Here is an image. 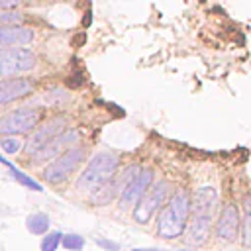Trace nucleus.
Segmentation results:
<instances>
[{"label": "nucleus", "instance_id": "obj_1", "mask_svg": "<svg viewBox=\"0 0 251 251\" xmlns=\"http://www.w3.org/2000/svg\"><path fill=\"white\" fill-rule=\"evenodd\" d=\"M190 212H192V198L184 190H176L157 220V235L163 239H175L182 235Z\"/></svg>", "mask_w": 251, "mask_h": 251}, {"label": "nucleus", "instance_id": "obj_2", "mask_svg": "<svg viewBox=\"0 0 251 251\" xmlns=\"http://www.w3.org/2000/svg\"><path fill=\"white\" fill-rule=\"evenodd\" d=\"M118 161L120 159H118L116 153H96L88 161V165L82 171V175L78 176L76 188H80V190L96 188L98 190V186L106 184L114 176V173L118 169Z\"/></svg>", "mask_w": 251, "mask_h": 251}, {"label": "nucleus", "instance_id": "obj_3", "mask_svg": "<svg viewBox=\"0 0 251 251\" xmlns=\"http://www.w3.org/2000/svg\"><path fill=\"white\" fill-rule=\"evenodd\" d=\"M171 194V182L169 180H157L149 190L147 194L135 204L133 208V218L137 224H147L149 218L165 204V200L169 198Z\"/></svg>", "mask_w": 251, "mask_h": 251}, {"label": "nucleus", "instance_id": "obj_4", "mask_svg": "<svg viewBox=\"0 0 251 251\" xmlns=\"http://www.w3.org/2000/svg\"><path fill=\"white\" fill-rule=\"evenodd\" d=\"M35 67V53L31 49L10 47L0 51V76L10 78L20 73H27Z\"/></svg>", "mask_w": 251, "mask_h": 251}, {"label": "nucleus", "instance_id": "obj_5", "mask_svg": "<svg viewBox=\"0 0 251 251\" xmlns=\"http://www.w3.org/2000/svg\"><path fill=\"white\" fill-rule=\"evenodd\" d=\"M84 149L82 147H71L63 155H59L53 163H49L43 171V176L47 182H61L65 180L82 161H84Z\"/></svg>", "mask_w": 251, "mask_h": 251}, {"label": "nucleus", "instance_id": "obj_6", "mask_svg": "<svg viewBox=\"0 0 251 251\" xmlns=\"http://www.w3.org/2000/svg\"><path fill=\"white\" fill-rule=\"evenodd\" d=\"M37 120H39V112L35 108H18V110L2 116L0 133H2V137H10V135L29 131L35 127Z\"/></svg>", "mask_w": 251, "mask_h": 251}, {"label": "nucleus", "instance_id": "obj_7", "mask_svg": "<svg viewBox=\"0 0 251 251\" xmlns=\"http://www.w3.org/2000/svg\"><path fill=\"white\" fill-rule=\"evenodd\" d=\"M65 126H67V120L63 116H55L51 120H47L43 126H39L33 133H31V139L27 141V153L33 155L35 151H39L45 143H49L51 139H55L57 135L65 133Z\"/></svg>", "mask_w": 251, "mask_h": 251}, {"label": "nucleus", "instance_id": "obj_8", "mask_svg": "<svg viewBox=\"0 0 251 251\" xmlns=\"http://www.w3.org/2000/svg\"><path fill=\"white\" fill-rule=\"evenodd\" d=\"M151 182H153V171H151V169H141L139 175H137V176L126 186V190L122 192L120 204H122V206L137 204V202L147 194V190L151 188Z\"/></svg>", "mask_w": 251, "mask_h": 251}, {"label": "nucleus", "instance_id": "obj_9", "mask_svg": "<svg viewBox=\"0 0 251 251\" xmlns=\"http://www.w3.org/2000/svg\"><path fill=\"white\" fill-rule=\"evenodd\" d=\"M237 227H239V210L233 202H229L220 212V218L216 222V233L226 241H233L237 237Z\"/></svg>", "mask_w": 251, "mask_h": 251}, {"label": "nucleus", "instance_id": "obj_10", "mask_svg": "<svg viewBox=\"0 0 251 251\" xmlns=\"http://www.w3.org/2000/svg\"><path fill=\"white\" fill-rule=\"evenodd\" d=\"M31 88H33V84L27 78H4L0 82V104L6 106L8 102L29 94Z\"/></svg>", "mask_w": 251, "mask_h": 251}, {"label": "nucleus", "instance_id": "obj_11", "mask_svg": "<svg viewBox=\"0 0 251 251\" xmlns=\"http://www.w3.org/2000/svg\"><path fill=\"white\" fill-rule=\"evenodd\" d=\"M218 202V192L212 186H202L192 194V216H212Z\"/></svg>", "mask_w": 251, "mask_h": 251}, {"label": "nucleus", "instance_id": "obj_12", "mask_svg": "<svg viewBox=\"0 0 251 251\" xmlns=\"http://www.w3.org/2000/svg\"><path fill=\"white\" fill-rule=\"evenodd\" d=\"M33 39V31L22 25H2L0 27V45L10 49V45H25Z\"/></svg>", "mask_w": 251, "mask_h": 251}, {"label": "nucleus", "instance_id": "obj_13", "mask_svg": "<svg viewBox=\"0 0 251 251\" xmlns=\"http://www.w3.org/2000/svg\"><path fill=\"white\" fill-rule=\"evenodd\" d=\"M210 224H212V216H192V224H190V237L196 243L206 241L208 233H210Z\"/></svg>", "mask_w": 251, "mask_h": 251}, {"label": "nucleus", "instance_id": "obj_14", "mask_svg": "<svg viewBox=\"0 0 251 251\" xmlns=\"http://www.w3.org/2000/svg\"><path fill=\"white\" fill-rule=\"evenodd\" d=\"M25 227H27V231H31L33 235H43V233H47V229H49V216L43 214V212H35V214H31V216H27Z\"/></svg>", "mask_w": 251, "mask_h": 251}, {"label": "nucleus", "instance_id": "obj_15", "mask_svg": "<svg viewBox=\"0 0 251 251\" xmlns=\"http://www.w3.org/2000/svg\"><path fill=\"white\" fill-rule=\"evenodd\" d=\"M0 161H2V163H4V165H6L8 169H10V171H12V176H14V178H16V180H18L20 184H24V186H27V188H31V190H35V192H41V190H43V188H41V184H39L37 180H33L31 176H27L25 173H22L20 169L12 167V165L8 163V159H4V157H2Z\"/></svg>", "mask_w": 251, "mask_h": 251}, {"label": "nucleus", "instance_id": "obj_16", "mask_svg": "<svg viewBox=\"0 0 251 251\" xmlns=\"http://www.w3.org/2000/svg\"><path fill=\"white\" fill-rule=\"evenodd\" d=\"M61 245L65 249H69V251H80L84 247V237L76 235V233H67V235H63Z\"/></svg>", "mask_w": 251, "mask_h": 251}, {"label": "nucleus", "instance_id": "obj_17", "mask_svg": "<svg viewBox=\"0 0 251 251\" xmlns=\"http://www.w3.org/2000/svg\"><path fill=\"white\" fill-rule=\"evenodd\" d=\"M61 239H63V235H61L59 231H51V233H47V235L43 237V241H41V251H57Z\"/></svg>", "mask_w": 251, "mask_h": 251}, {"label": "nucleus", "instance_id": "obj_18", "mask_svg": "<svg viewBox=\"0 0 251 251\" xmlns=\"http://www.w3.org/2000/svg\"><path fill=\"white\" fill-rule=\"evenodd\" d=\"M0 145H2V151L4 153H18L20 149H22V139L18 137V135H10V137H2V141H0Z\"/></svg>", "mask_w": 251, "mask_h": 251}, {"label": "nucleus", "instance_id": "obj_19", "mask_svg": "<svg viewBox=\"0 0 251 251\" xmlns=\"http://www.w3.org/2000/svg\"><path fill=\"white\" fill-rule=\"evenodd\" d=\"M243 245L251 247V204L245 206V214H243Z\"/></svg>", "mask_w": 251, "mask_h": 251}, {"label": "nucleus", "instance_id": "obj_20", "mask_svg": "<svg viewBox=\"0 0 251 251\" xmlns=\"http://www.w3.org/2000/svg\"><path fill=\"white\" fill-rule=\"evenodd\" d=\"M22 22V14H18V12H2L0 14V24L2 25H18Z\"/></svg>", "mask_w": 251, "mask_h": 251}, {"label": "nucleus", "instance_id": "obj_21", "mask_svg": "<svg viewBox=\"0 0 251 251\" xmlns=\"http://www.w3.org/2000/svg\"><path fill=\"white\" fill-rule=\"evenodd\" d=\"M98 245L104 247V249H110V251H118L120 249V245L116 241H108V239H98Z\"/></svg>", "mask_w": 251, "mask_h": 251}, {"label": "nucleus", "instance_id": "obj_22", "mask_svg": "<svg viewBox=\"0 0 251 251\" xmlns=\"http://www.w3.org/2000/svg\"><path fill=\"white\" fill-rule=\"evenodd\" d=\"M90 16H92V14H90V10H88V12L84 14V20H82V25H84V27H88V25H90V22H92V18H90Z\"/></svg>", "mask_w": 251, "mask_h": 251}, {"label": "nucleus", "instance_id": "obj_23", "mask_svg": "<svg viewBox=\"0 0 251 251\" xmlns=\"http://www.w3.org/2000/svg\"><path fill=\"white\" fill-rule=\"evenodd\" d=\"M131 251H161V249H131Z\"/></svg>", "mask_w": 251, "mask_h": 251}, {"label": "nucleus", "instance_id": "obj_24", "mask_svg": "<svg viewBox=\"0 0 251 251\" xmlns=\"http://www.w3.org/2000/svg\"><path fill=\"white\" fill-rule=\"evenodd\" d=\"M178 251H190V249H178Z\"/></svg>", "mask_w": 251, "mask_h": 251}]
</instances>
